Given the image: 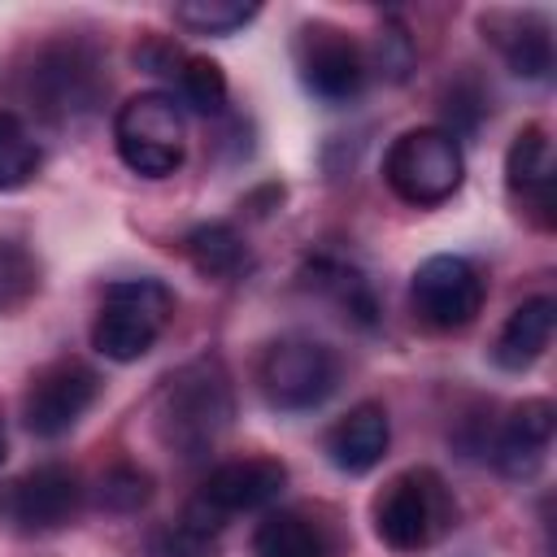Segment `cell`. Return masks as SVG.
Masks as SVG:
<instances>
[{
	"instance_id": "obj_11",
	"label": "cell",
	"mask_w": 557,
	"mask_h": 557,
	"mask_svg": "<svg viewBox=\"0 0 557 557\" xmlns=\"http://www.w3.org/2000/svg\"><path fill=\"white\" fill-rule=\"evenodd\" d=\"M287 483V466L274 461V457H244V461H226L218 470H209L205 487L196 500H205L218 518H231V513H252V509H265L270 500H278Z\"/></svg>"
},
{
	"instance_id": "obj_7",
	"label": "cell",
	"mask_w": 557,
	"mask_h": 557,
	"mask_svg": "<svg viewBox=\"0 0 557 557\" xmlns=\"http://www.w3.org/2000/svg\"><path fill=\"white\" fill-rule=\"evenodd\" d=\"M100 91V65L83 44H52L30 65V100L52 126H74L91 117Z\"/></svg>"
},
{
	"instance_id": "obj_24",
	"label": "cell",
	"mask_w": 557,
	"mask_h": 557,
	"mask_svg": "<svg viewBox=\"0 0 557 557\" xmlns=\"http://www.w3.org/2000/svg\"><path fill=\"white\" fill-rule=\"evenodd\" d=\"M35 287H39V270H35V261H30L22 248L0 244V309H17V305H26V300L35 296Z\"/></svg>"
},
{
	"instance_id": "obj_20",
	"label": "cell",
	"mask_w": 557,
	"mask_h": 557,
	"mask_svg": "<svg viewBox=\"0 0 557 557\" xmlns=\"http://www.w3.org/2000/svg\"><path fill=\"white\" fill-rule=\"evenodd\" d=\"M44 165V152L35 144V135L22 126V117L0 113V191H17L26 187Z\"/></svg>"
},
{
	"instance_id": "obj_18",
	"label": "cell",
	"mask_w": 557,
	"mask_h": 557,
	"mask_svg": "<svg viewBox=\"0 0 557 557\" xmlns=\"http://www.w3.org/2000/svg\"><path fill=\"white\" fill-rule=\"evenodd\" d=\"M183 252L205 278H235L248 265V248L235 226L226 222H200L183 235Z\"/></svg>"
},
{
	"instance_id": "obj_6",
	"label": "cell",
	"mask_w": 557,
	"mask_h": 557,
	"mask_svg": "<svg viewBox=\"0 0 557 557\" xmlns=\"http://www.w3.org/2000/svg\"><path fill=\"white\" fill-rule=\"evenodd\" d=\"M257 383L265 400L283 413H305L318 409L335 383H339V361L335 352L313 339V335H278L257 366Z\"/></svg>"
},
{
	"instance_id": "obj_4",
	"label": "cell",
	"mask_w": 557,
	"mask_h": 557,
	"mask_svg": "<svg viewBox=\"0 0 557 557\" xmlns=\"http://www.w3.org/2000/svg\"><path fill=\"white\" fill-rule=\"evenodd\" d=\"M383 178L405 205H418V209L444 205L466 178V157L457 135L440 126H413L396 135L383 157Z\"/></svg>"
},
{
	"instance_id": "obj_13",
	"label": "cell",
	"mask_w": 557,
	"mask_h": 557,
	"mask_svg": "<svg viewBox=\"0 0 557 557\" xmlns=\"http://www.w3.org/2000/svg\"><path fill=\"white\" fill-rule=\"evenodd\" d=\"M479 26H483V39H492L500 48V57L509 61V70L518 78L544 83L553 74V35H548V22L540 13L492 9L479 17Z\"/></svg>"
},
{
	"instance_id": "obj_5",
	"label": "cell",
	"mask_w": 557,
	"mask_h": 557,
	"mask_svg": "<svg viewBox=\"0 0 557 557\" xmlns=\"http://www.w3.org/2000/svg\"><path fill=\"white\" fill-rule=\"evenodd\" d=\"M183 109L165 91H139L113 117L117 157L139 178H165L183 165Z\"/></svg>"
},
{
	"instance_id": "obj_3",
	"label": "cell",
	"mask_w": 557,
	"mask_h": 557,
	"mask_svg": "<svg viewBox=\"0 0 557 557\" xmlns=\"http://www.w3.org/2000/svg\"><path fill=\"white\" fill-rule=\"evenodd\" d=\"M174 296L157 278H122L104 287V300L91 322V348L117 366L139 361L165 331Z\"/></svg>"
},
{
	"instance_id": "obj_15",
	"label": "cell",
	"mask_w": 557,
	"mask_h": 557,
	"mask_svg": "<svg viewBox=\"0 0 557 557\" xmlns=\"http://www.w3.org/2000/svg\"><path fill=\"white\" fill-rule=\"evenodd\" d=\"M553 426H557L553 400H544V396L522 400V405L509 413V422H505V431H500V440H496V466H500V474H509V479H531V474L544 466V457H548Z\"/></svg>"
},
{
	"instance_id": "obj_16",
	"label": "cell",
	"mask_w": 557,
	"mask_h": 557,
	"mask_svg": "<svg viewBox=\"0 0 557 557\" xmlns=\"http://www.w3.org/2000/svg\"><path fill=\"white\" fill-rule=\"evenodd\" d=\"M553 326H557V300H553V296H531V300H522V305L505 318V326H500V335H496V344H492V361H496L500 370H509V374L531 370V366L548 352Z\"/></svg>"
},
{
	"instance_id": "obj_2",
	"label": "cell",
	"mask_w": 557,
	"mask_h": 557,
	"mask_svg": "<svg viewBox=\"0 0 557 557\" xmlns=\"http://www.w3.org/2000/svg\"><path fill=\"white\" fill-rule=\"evenodd\" d=\"M457 518V505L444 487V479L426 466H413L396 474L379 500H374V531L392 553H418L448 535Z\"/></svg>"
},
{
	"instance_id": "obj_9",
	"label": "cell",
	"mask_w": 557,
	"mask_h": 557,
	"mask_svg": "<svg viewBox=\"0 0 557 557\" xmlns=\"http://www.w3.org/2000/svg\"><path fill=\"white\" fill-rule=\"evenodd\" d=\"M96 396H100L96 370H87L83 361H52L26 387V400H22L26 431L39 440H57L70 426H78V418L96 405Z\"/></svg>"
},
{
	"instance_id": "obj_10",
	"label": "cell",
	"mask_w": 557,
	"mask_h": 557,
	"mask_svg": "<svg viewBox=\"0 0 557 557\" xmlns=\"http://www.w3.org/2000/svg\"><path fill=\"white\" fill-rule=\"evenodd\" d=\"M296 65H300L305 87L318 100H326V104H344V100H352L366 87V57H361V48L339 26H326V22L300 26Z\"/></svg>"
},
{
	"instance_id": "obj_19",
	"label": "cell",
	"mask_w": 557,
	"mask_h": 557,
	"mask_svg": "<svg viewBox=\"0 0 557 557\" xmlns=\"http://www.w3.org/2000/svg\"><path fill=\"white\" fill-rule=\"evenodd\" d=\"M252 557H326L322 531L300 513H265V522L252 535Z\"/></svg>"
},
{
	"instance_id": "obj_25",
	"label": "cell",
	"mask_w": 557,
	"mask_h": 557,
	"mask_svg": "<svg viewBox=\"0 0 557 557\" xmlns=\"http://www.w3.org/2000/svg\"><path fill=\"white\" fill-rule=\"evenodd\" d=\"M4 457H9V435H4V426H0V466H4Z\"/></svg>"
},
{
	"instance_id": "obj_17",
	"label": "cell",
	"mask_w": 557,
	"mask_h": 557,
	"mask_svg": "<svg viewBox=\"0 0 557 557\" xmlns=\"http://www.w3.org/2000/svg\"><path fill=\"white\" fill-rule=\"evenodd\" d=\"M505 178H509V191L531 200L548 222V209H553V144H548L544 126H522L513 135V144L505 152Z\"/></svg>"
},
{
	"instance_id": "obj_23",
	"label": "cell",
	"mask_w": 557,
	"mask_h": 557,
	"mask_svg": "<svg viewBox=\"0 0 557 557\" xmlns=\"http://www.w3.org/2000/svg\"><path fill=\"white\" fill-rule=\"evenodd\" d=\"M178 96H183V104H191L205 117L222 113V104H226V74H222V65L209 61V57H187L183 70H178Z\"/></svg>"
},
{
	"instance_id": "obj_8",
	"label": "cell",
	"mask_w": 557,
	"mask_h": 557,
	"mask_svg": "<svg viewBox=\"0 0 557 557\" xmlns=\"http://www.w3.org/2000/svg\"><path fill=\"white\" fill-rule=\"evenodd\" d=\"M409 300H413L418 322H426L431 331H461L483 309V274L466 257H453V252L426 257L413 270Z\"/></svg>"
},
{
	"instance_id": "obj_22",
	"label": "cell",
	"mask_w": 557,
	"mask_h": 557,
	"mask_svg": "<svg viewBox=\"0 0 557 557\" xmlns=\"http://www.w3.org/2000/svg\"><path fill=\"white\" fill-rule=\"evenodd\" d=\"M152 500V474L139 466H109L96 479V505L109 513H135Z\"/></svg>"
},
{
	"instance_id": "obj_1",
	"label": "cell",
	"mask_w": 557,
	"mask_h": 557,
	"mask_svg": "<svg viewBox=\"0 0 557 557\" xmlns=\"http://www.w3.org/2000/svg\"><path fill=\"white\" fill-rule=\"evenodd\" d=\"M235 418L231 379L218 357H196L174 370L157 396V431L178 457H200Z\"/></svg>"
},
{
	"instance_id": "obj_14",
	"label": "cell",
	"mask_w": 557,
	"mask_h": 557,
	"mask_svg": "<svg viewBox=\"0 0 557 557\" xmlns=\"http://www.w3.org/2000/svg\"><path fill=\"white\" fill-rule=\"evenodd\" d=\"M387 440H392V426H387V409L379 400H361L352 405L331 431H326V457L335 470L344 474H366L383 461L387 453Z\"/></svg>"
},
{
	"instance_id": "obj_21",
	"label": "cell",
	"mask_w": 557,
	"mask_h": 557,
	"mask_svg": "<svg viewBox=\"0 0 557 557\" xmlns=\"http://www.w3.org/2000/svg\"><path fill=\"white\" fill-rule=\"evenodd\" d=\"M257 13H261L257 4H239V0H187L174 9V22L196 35H231L248 26Z\"/></svg>"
},
{
	"instance_id": "obj_12",
	"label": "cell",
	"mask_w": 557,
	"mask_h": 557,
	"mask_svg": "<svg viewBox=\"0 0 557 557\" xmlns=\"http://www.w3.org/2000/svg\"><path fill=\"white\" fill-rule=\"evenodd\" d=\"M83 505L78 474L65 466H39L22 474L9 492V513L22 531H57L65 527Z\"/></svg>"
}]
</instances>
